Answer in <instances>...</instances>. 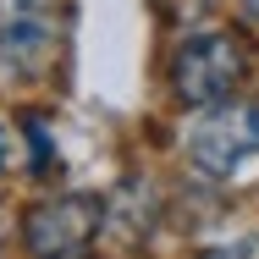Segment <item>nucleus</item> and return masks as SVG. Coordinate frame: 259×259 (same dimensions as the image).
Instances as JSON below:
<instances>
[{
    "mask_svg": "<svg viewBox=\"0 0 259 259\" xmlns=\"http://www.w3.org/2000/svg\"><path fill=\"white\" fill-rule=\"evenodd\" d=\"M204 259H259V232L254 237H237V243H221V248H209Z\"/></svg>",
    "mask_w": 259,
    "mask_h": 259,
    "instance_id": "5",
    "label": "nucleus"
},
{
    "mask_svg": "<svg viewBox=\"0 0 259 259\" xmlns=\"http://www.w3.org/2000/svg\"><path fill=\"white\" fill-rule=\"evenodd\" d=\"M243 77V50L232 45V33H193L182 39V50L171 61V83H177V100L188 105H215L226 100Z\"/></svg>",
    "mask_w": 259,
    "mask_h": 259,
    "instance_id": "2",
    "label": "nucleus"
},
{
    "mask_svg": "<svg viewBox=\"0 0 259 259\" xmlns=\"http://www.w3.org/2000/svg\"><path fill=\"white\" fill-rule=\"evenodd\" d=\"M61 39L55 0H0V55L17 66L45 61Z\"/></svg>",
    "mask_w": 259,
    "mask_h": 259,
    "instance_id": "4",
    "label": "nucleus"
},
{
    "mask_svg": "<svg viewBox=\"0 0 259 259\" xmlns=\"http://www.w3.org/2000/svg\"><path fill=\"white\" fill-rule=\"evenodd\" d=\"M100 199H89V193H66V199H50V204H39L28 215V226H22V237H28V248L33 259H72L94 232H100Z\"/></svg>",
    "mask_w": 259,
    "mask_h": 259,
    "instance_id": "3",
    "label": "nucleus"
},
{
    "mask_svg": "<svg viewBox=\"0 0 259 259\" xmlns=\"http://www.w3.org/2000/svg\"><path fill=\"white\" fill-rule=\"evenodd\" d=\"M259 155V105H215L188 127V160L199 177H237Z\"/></svg>",
    "mask_w": 259,
    "mask_h": 259,
    "instance_id": "1",
    "label": "nucleus"
},
{
    "mask_svg": "<svg viewBox=\"0 0 259 259\" xmlns=\"http://www.w3.org/2000/svg\"><path fill=\"white\" fill-rule=\"evenodd\" d=\"M248 6H254V11H259V0H248Z\"/></svg>",
    "mask_w": 259,
    "mask_h": 259,
    "instance_id": "6",
    "label": "nucleus"
}]
</instances>
